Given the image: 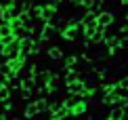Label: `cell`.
Returning a JSON list of instances; mask_svg holds the SVG:
<instances>
[{
    "label": "cell",
    "mask_w": 128,
    "mask_h": 120,
    "mask_svg": "<svg viewBox=\"0 0 128 120\" xmlns=\"http://www.w3.org/2000/svg\"><path fill=\"white\" fill-rule=\"evenodd\" d=\"M8 36H13L10 23H2V21H0V40H2V38H8Z\"/></svg>",
    "instance_id": "14"
},
{
    "label": "cell",
    "mask_w": 128,
    "mask_h": 120,
    "mask_svg": "<svg viewBox=\"0 0 128 120\" xmlns=\"http://www.w3.org/2000/svg\"><path fill=\"white\" fill-rule=\"evenodd\" d=\"M32 46H34V38H32V36H25V38H21V40H19V51H21V55L28 57L30 53H32Z\"/></svg>",
    "instance_id": "7"
},
{
    "label": "cell",
    "mask_w": 128,
    "mask_h": 120,
    "mask_svg": "<svg viewBox=\"0 0 128 120\" xmlns=\"http://www.w3.org/2000/svg\"><path fill=\"white\" fill-rule=\"evenodd\" d=\"M116 21V17H114V13H109V11H101V13L97 15V28H101V30H105L107 25H111Z\"/></svg>",
    "instance_id": "3"
},
{
    "label": "cell",
    "mask_w": 128,
    "mask_h": 120,
    "mask_svg": "<svg viewBox=\"0 0 128 120\" xmlns=\"http://www.w3.org/2000/svg\"><path fill=\"white\" fill-rule=\"evenodd\" d=\"M120 4L122 7H128V0H120Z\"/></svg>",
    "instance_id": "18"
},
{
    "label": "cell",
    "mask_w": 128,
    "mask_h": 120,
    "mask_svg": "<svg viewBox=\"0 0 128 120\" xmlns=\"http://www.w3.org/2000/svg\"><path fill=\"white\" fill-rule=\"evenodd\" d=\"M65 86H67V93H74V95H80V97H82L84 91H86V84H84L82 78L74 80V82H69V84H65Z\"/></svg>",
    "instance_id": "5"
},
{
    "label": "cell",
    "mask_w": 128,
    "mask_h": 120,
    "mask_svg": "<svg viewBox=\"0 0 128 120\" xmlns=\"http://www.w3.org/2000/svg\"><path fill=\"white\" fill-rule=\"evenodd\" d=\"M13 4H15V0H0V9H8Z\"/></svg>",
    "instance_id": "16"
},
{
    "label": "cell",
    "mask_w": 128,
    "mask_h": 120,
    "mask_svg": "<svg viewBox=\"0 0 128 120\" xmlns=\"http://www.w3.org/2000/svg\"><path fill=\"white\" fill-rule=\"evenodd\" d=\"M19 40L17 38H13V40L8 42V44H2L0 46V55L2 57H6V59H13V57H17L19 55Z\"/></svg>",
    "instance_id": "1"
},
{
    "label": "cell",
    "mask_w": 128,
    "mask_h": 120,
    "mask_svg": "<svg viewBox=\"0 0 128 120\" xmlns=\"http://www.w3.org/2000/svg\"><path fill=\"white\" fill-rule=\"evenodd\" d=\"M50 120H57V118H52V116H50Z\"/></svg>",
    "instance_id": "20"
},
{
    "label": "cell",
    "mask_w": 128,
    "mask_h": 120,
    "mask_svg": "<svg viewBox=\"0 0 128 120\" xmlns=\"http://www.w3.org/2000/svg\"><path fill=\"white\" fill-rule=\"evenodd\" d=\"M0 76H2V80H10L13 76H17V74H15L13 70H10V65L4 61V63H0Z\"/></svg>",
    "instance_id": "10"
},
{
    "label": "cell",
    "mask_w": 128,
    "mask_h": 120,
    "mask_svg": "<svg viewBox=\"0 0 128 120\" xmlns=\"http://www.w3.org/2000/svg\"><path fill=\"white\" fill-rule=\"evenodd\" d=\"M86 112H88V103L84 101V97H82V99H80L76 105H74L72 110H69V116H76V118H78V116H84Z\"/></svg>",
    "instance_id": "6"
},
{
    "label": "cell",
    "mask_w": 128,
    "mask_h": 120,
    "mask_svg": "<svg viewBox=\"0 0 128 120\" xmlns=\"http://www.w3.org/2000/svg\"><path fill=\"white\" fill-rule=\"evenodd\" d=\"M103 120H109V116H107V118H103Z\"/></svg>",
    "instance_id": "19"
},
{
    "label": "cell",
    "mask_w": 128,
    "mask_h": 120,
    "mask_svg": "<svg viewBox=\"0 0 128 120\" xmlns=\"http://www.w3.org/2000/svg\"><path fill=\"white\" fill-rule=\"evenodd\" d=\"M55 13H57V7H55V4H42V7H40L38 19H42L44 23H48V21L55 17Z\"/></svg>",
    "instance_id": "4"
},
{
    "label": "cell",
    "mask_w": 128,
    "mask_h": 120,
    "mask_svg": "<svg viewBox=\"0 0 128 120\" xmlns=\"http://www.w3.org/2000/svg\"><path fill=\"white\" fill-rule=\"evenodd\" d=\"M57 36H59V30H57L55 25H50V23L42 25V30H40V40L42 42H50V40H55Z\"/></svg>",
    "instance_id": "2"
},
{
    "label": "cell",
    "mask_w": 128,
    "mask_h": 120,
    "mask_svg": "<svg viewBox=\"0 0 128 120\" xmlns=\"http://www.w3.org/2000/svg\"><path fill=\"white\" fill-rule=\"evenodd\" d=\"M46 57H48L50 61L59 63V61H61V57H63V51H61L59 46H50V48H48V53H46Z\"/></svg>",
    "instance_id": "8"
},
{
    "label": "cell",
    "mask_w": 128,
    "mask_h": 120,
    "mask_svg": "<svg viewBox=\"0 0 128 120\" xmlns=\"http://www.w3.org/2000/svg\"><path fill=\"white\" fill-rule=\"evenodd\" d=\"M40 114V110H38V105H36V103H28V105H25V110H23V116L25 118H36Z\"/></svg>",
    "instance_id": "11"
},
{
    "label": "cell",
    "mask_w": 128,
    "mask_h": 120,
    "mask_svg": "<svg viewBox=\"0 0 128 120\" xmlns=\"http://www.w3.org/2000/svg\"><path fill=\"white\" fill-rule=\"evenodd\" d=\"M124 118V107L122 105H111L109 107V120H122Z\"/></svg>",
    "instance_id": "9"
},
{
    "label": "cell",
    "mask_w": 128,
    "mask_h": 120,
    "mask_svg": "<svg viewBox=\"0 0 128 120\" xmlns=\"http://www.w3.org/2000/svg\"><path fill=\"white\" fill-rule=\"evenodd\" d=\"M46 89H48V93H55L59 89V74H50L48 82H46Z\"/></svg>",
    "instance_id": "12"
},
{
    "label": "cell",
    "mask_w": 128,
    "mask_h": 120,
    "mask_svg": "<svg viewBox=\"0 0 128 120\" xmlns=\"http://www.w3.org/2000/svg\"><path fill=\"white\" fill-rule=\"evenodd\" d=\"M80 70H65V84H69V82H74V80H78L80 78Z\"/></svg>",
    "instance_id": "13"
},
{
    "label": "cell",
    "mask_w": 128,
    "mask_h": 120,
    "mask_svg": "<svg viewBox=\"0 0 128 120\" xmlns=\"http://www.w3.org/2000/svg\"><path fill=\"white\" fill-rule=\"evenodd\" d=\"M10 97V89L4 82H0V101H4V99H8Z\"/></svg>",
    "instance_id": "15"
},
{
    "label": "cell",
    "mask_w": 128,
    "mask_h": 120,
    "mask_svg": "<svg viewBox=\"0 0 128 120\" xmlns=\"http://www.w3.org/2000/svg\"><path fill=\"white\" fill-rule=\"evenodd\" d=\"M82 2H84V0H69L72 7H82Z\"/></svg>",
    "instance_id": "17"
}]
</instances>
